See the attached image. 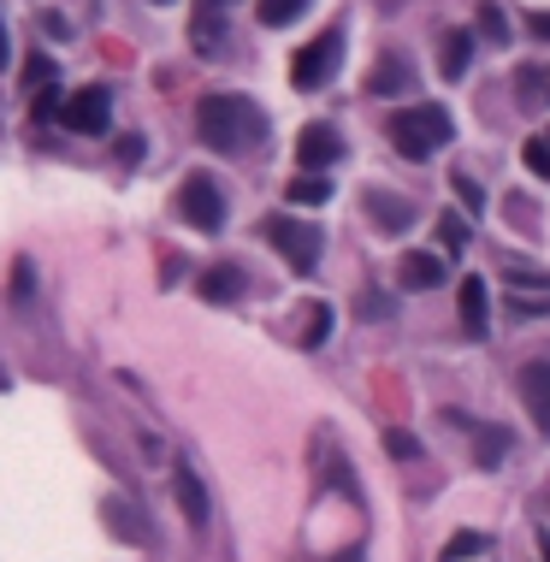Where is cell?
Here are the masks:
<instances>
[{
  "instance_id": "cell-1",
  "label": "cell",
  "mask_w": 550,
  "mask_h": 562,
  "mask_svg": "<svg viewBox=\"0 0 550 562\" xmlns=\"http://www.w3.org/2000/svg\"><path fill=\"white\" fill-rule=\"evenodd\" d=\"M196 131L213 154H243V149H260L267 137V113L243 95H201L196 107Z\"/></svg>"
},
{
  "instance_id": "cell-2",
  "label": "cell",
  "mask_w": 550,
  "mask_h": 562,
  "mask_svg": "<svg viewBox=\"0 0 550 562\" xmlns=\"http://www.w3.org/2000/svg\"><path fill=\"white\" fill-rule=\"evenodd\" d=\"M385 137H390V149H397L402 161H432V154L456 137V125H450V113H444V107L421 101V107H402L397 119H390Z\"/></svg>"
},
{
  "instance_id": "cell-3",
  "label": "cell",
  "mask_w": 550,
  "mask_h": 562,
  "mask_svg": "<svg viewBox=\"0 0 550 562\" xmlns=\"http://www.w3.org/2000/svg\"><path fill=\"white\" fill-rule=\"evenodd\" d=\"M260 237L272 243V249L284 255L296 272H308L314 261H320V249H326V237H320V225H308V220H296V213H272V220H260Z\"/></svg>"
},
{
  "instance_id": "cell-4",
  "label": "cell",
  "mask_w": 550,
  "mask_h": 562,
  "mask_svg": "<svg viewBox=\"0 0 550 562\" xmlns=\"http://www.w3.org/2000/svg\"><path fill=\"white\" fill-rule=\"evenodd\" d=\"M338 60H343V24H331V31H320L314 42H302V54L291 60V83L296 90H326Z\"/></svg>"
},
{
  "instance_id": "cell-5",
  "label": "cell",
  "mask_w": 550,
  "mask_h": 562,
  "mask_svg": "<svg viewBox=\"0 0 550 562\" xmlns=\"http://www.w3.org/2000/svg\"><path fill=\"white\" fill-rule=\"evenodd\" d=\"M178 213H184V225H196V232H220V225H225L220 184H213L208 172H190V178L178 184Z\"/></svg>"
},
{
  "instance_id": "cell-6",
  "label": "cell",
  "mask_w": 550,
  "mask_h": 562,
  "mask_svg": "<svg viewBox=\"0 0 550 562\" xmlns=\"http://www.w3.org/2000/svg\"><path fill=\"white\" fill-rule=\"evenodd\" d=\"M107 107H113V95L101 90V83H83L78 95H66V131H78V137H101L107 131Z\"/></svg>"
},
{
  "instance_id": "cell-7",
  "label": "cell",
  "mask_w": 550,
  "mask_h": 562,
  "mask_svg": "<svg viewBox=\"0 0 550 562\" xmlns=\"http://www.w3.org/2000/svg\"><path fill=\"white\" fill-rule=\"evenodd\" d=\"M338 154H343V137L331 131V125H302V137H296V172H326Z\"/></svg>"
},
{
  "instance_id": "cell-8",
  "label": "cell",
  "mask_w": 550,
  "mask_h": 562,
  "mask_svg": "<svg viewBox=\"0 0 550 562\" xmlns=\"http://www.w3.org/2000/svg\"><path fill=\"white\" fill-rule=\"evenodd\" d=\"M172 497H178V510H184V522H190L196 532L201 527H208V485H201V473L190 468V463H178V468H172Z\"/></svg>"
},
{
  "instance_id": "cell-9",
  "label": "cell",
  "mask_w": 550,
  "mask_h": 562,
  "mask_svg": "<svg viewBox=\"0 0 550 562\" xmlns=\"http://www.w3.org/2000/svg\"><path fill=\"white\" fill-rule=\"evenodd\" d=\"M456 314H461V331H468V338H485V326H491V291H485V279H461L456 284Z\"/></svg>"
},
{
  "instance_id": "cell-10",
  "label": "cell",
  "mask_w": 550,
  "mask_h": 562,
  "mask_svg": "<svg viewBox=\"0 0 550 562\" xmlns=\"http://www.w3.org/2000/svg\"><path fill=\"white\" fill-rule=\"evenodd\" d=\"M520 402H527V414L539 421V432L550 438V362H527V367H520Z\"/></svg>"
},
{
  "instance_id": "cell-11",
  "label": "cell",
  "mask_w": 550,
  "mask_h": 562,
  "mask_svg": "<svg viewBox=\"0 0 550 562\" xmlns=\"http://www.w3.org/2000/svg\"><path fill=\"white\" fill-rule=\"evenodd\" d=\"M402 90H414V66L402 60V54H385V60L367 71V95H402Z\"/></svg>"
},
{
  "instance_id": "cell-12",
  "label": "cell",
  "mask_w": 550,
  "mask_h": 562,
  "mask_svg": "<svg viewBox=\"0 0 550 562\" xmlns=\"http://www.w3.org/2000/svg\"><path fill=\"white\" fill-rule=\"evenodd\" d=\"M397 279L409 284V291H438L444 284V255H402Z\"/></svg>"
},
{
  "instance_id": "cell-13",
  "label": "cell",
  "mask_w": 550,
  "mask_h": 562,
  "mask_svg": "<svg viewBox=\"0 0 550 562\" xmlns=\"http://www.w3.org/2000/svg\"><path fill=\"white\" fill-rule=\"evenodd\" d=\"M367 213L385 225V232H409V225H414V201L385 196V190H367Z\"/></svg>"
},
{
  "instance_id": "cell-14",
  "label": "cell",
  "mask_w": 550,
  "mask_h": 562,
  "mask_svg": "<svg viewBox=\"0 0 550 562\" xmlns=\"http://www.w3.org/2000/svg\"><path fill=\"white\" fill-rule=\"evenodd\" d=\"M196 291H201V302H220V308H225V302L243 296V272L237 267H208L196 279Z\"/></svg>"
},
{
  "instance_id": "cell-15",
  "label": "cell",
  "mask_w": 550,
  "mask_h": 562,
  "mask_svg": "<svg viewBox=\"0 0 550 562\" xmlns=\"http://www.w3.org/2000/svg\"><path fill=\"white\" fill-rule=\"evenodd\" d=\"M296 338H302V350H320L331 338V302H308V308L296 314Z\"/></svg>"
},
{
  "instance_id": "cell-16",
  "label": "cell",
  "mask_w": 550,
  "mask_h": 562,
  "mask_svg": "<svg viewBox=\"0 0 550 562\" xmlns=\"http://www.w3.org/2000/svg\"><path fill=\"white\" fill-rule=\"evenodd\" d=\"M468 60H473V36H468V31H444V42H438V71H444V78H461Z\"/></svg>"
},
{
  "instance_id": "cell-17",
  "label": "cell",
  "mask_w": 550,
  "mask_h": 562,
  "mask_svg": "<svg viewBox=\"0 0 550 562\" xmlns=\"http://www.w3.org/2000/svg\"><path fill=\"white\" fill-rule=\"evenodd\" d=\"M284 201H291V208H320V201H331V184L320 172H296V178L284 184Z\"/></svg>"
},
{
  "instance_id": "cell-18",
  "label": "cell",
  "mask_w": 550,
  "mask_h": 562,
  "mask_svg": "<svg viewBox=\"0 0 550 562\" xmlns=\"http://www.w3.org/2000/svg\"><path fill=\"white\" fill-rule=\"evenodd\" d=\"M107 527H113V532H119V539H125V545H149V527H142V522H137V510H130V503H125V497H107Z\"/></svg>"
},
{
  "instance_id": "cell-19",
  "label": "cell",
  "mask_w": 550,
  "mask_h": 562,
  "mask_svg": "<svg viewBox=\"0 0 550 562\" xmlns=\"http://www.w3.org/2000/svg\"><path fill=\"white\" fill-rule=\"evenodd\" d=\"M302 7H308V0H255V19L267 24V31H284V24L302 19Z\"/></svg>"
},
{
  "instance_id": "cell-20",
  "label": "cell",
  "mask_w": 550,
  "mask_h": 562,
  "mask_svg": "<svg viewBox=\"0 0 550 562\" xmlns=\"http://www.w3.org/2000/svg\"><path fill=\"white\" fill-rule=\"evenodd\" d=\"M468 557H491V539H485V532H456V539L444 545L438 562H468Z\"/></svg>"
},
{
  "instance_id": "cell-21",
  "label": "cell",
  "mask_w": 550,
  "mask_h": 562,
  "mask_svg": "<svg viewBox=\"0 0 550 562\" xmlns=\"http://www.w3.org/2000/svg\"><path fill=\"white\" fill-rule=\"evenodd\" d=\"M515 90H520L527 107H533V101H545V95H550V66H520V71H515Z\"/></svg>"
},
{
  "instance_id": "cell-22",
  "label": "cell",
  "mask_w": 550,
  "mask_h": 562,
  "mask_svg": "<svg viewBox=\"0 0 550 562\" xmlns=\"http://www.w3.org/2000/svg\"><path fill=\"white\" fill-rule=\"evenodd\" d=\"M438 243H444V255H461V249H468V220L438 213Z\"/></svg>"
},
{
  "instance_id": "cell-23",
  "label": "cell",
  "mask_w": 550,
  "mask_h": 562,
  "mask_svg": "<svg viewBox=\"0 0 550 562\" xmlns=\"http://www.w3.org/2000/svg\"><path fill=\"white\" fill-rule=\"evenodd\" d=\"M473 456H480V468H498L503 456H510V432H480V444H473Z\"/></svg>"
},
{
  "instance_id": "cell-24",
  "label": "cell",
  "mask_w": 550,
  "mask_h": 562,
  "mask_svg": "<svg viewBox=\"0 0 550 562\" xmlns=\"http://www.w3.org/2000/svg\"><path fill=\"white\" fill-rule=\"evenodd\" d=\"M54 78H60V71H54L48 54H31V60H24V90H54Z\"/></svg>"
},
{
  "instance_id": "cell-25",
  "label": "cell",
  "mask_w": 550,
  "mask_h": 562,
  "mask_svg": "<svg viewBox=\"0 0 550 562\" xmlns=\"http://www.w3.org/2000/svg\"><path fill=\"white\" fill-rule=\"evenodd\" d=\"M385 456L414 463V456H421V438H414V432H402V426H390V432H385Z\"/></svg>"
},
{
  "instance_id": "cell-26",
  "label": "cell",
  "mask_w": 550,
  "mask_h": 562,
  "mask_svg": "<svg viewBox=\"0 0 550 562\" xmlns=\"http://www.w3.org/2000/svg\"><path fill=\"white\" fill-rule=\"evenodd\" d=\"M520 161H527L533 178H545V184H550V142H545V137H533L527 149H520Z\"/></svg>"
},
{
  "instance_id": "cell-27",
  "label": "cell",
  "mask_w": 550,
  "mask_h": 562,
  "mask_svg": "<svg viewBox=\"0 0 550 562\" xmlns=\"http://www.w3.org/2000/svg\"><path fill=\"white\" fill-rule=\"evenodd\" d=\"M480 36H491V42H510V19H503V7H480Z\"/></svg>"
},
{
  "instance_id": "cell-28",
  "label": "cell",
  "mask_w": 550,
  "mask_h": 562,
  "mask_svg": "<svg viewBox=\"0 0 550 562\" xmlns=\"http://www.w3.org/2000/svg\"><path fill=\"white\" fill-rule=\"evenodd\" d=\"M31 291H36V272H31V261H12V296L24 302Z\"/></svg>"
},
{
  "instance_id": "cell-29",
  "label": "cell",
  "mask_w": 550,
  "mask_h": 562,
  "mask_svg": "<svg viewBox=\"0 0 550 562\" xmlns=\"http://www.w3.org/2000/svg\"><path fill=\"white\" fill-rule=\"evenodd\" d=\"M456 196H461V208H473V213H480V201H485V196H480V184H473L468 172H456Z\"/></svg>"
},
{
  "instance_id": "cell-30",
  "label": "cell",
  "mask_w": 550,
  "mask_h": 562,
  "mask_svg": "<svg viewBox=\"0 0 550 562\" xmlns=\"http://www.w3.org/2000/svg\"><path fill=\"white\" fill-rule=\"evenodd\" d=\"M527 36H539V42H550V12H533V19H527Z\"/></svg>"
},
{
  "instance_id": "cell-31",
  "label": "cell",
  "mask_w": 550,
  "mask_h": 562,
  "mask_svg": "<svg viewBox=\"0 0 550 562\" xmlns=\"http://www.w3.org/2000/svg\"><path fill=\"white\" fill-rule=\"evenodd\" d=\"M361 314H373V320H379V314H390V302L367 291V296H361Z\"/></svg>"
},
{
  "instance_id": "cell-32",
  "label": "cell",
  "mask_w": 550,
  "mask_h": 562,
  "mask_svg": "<svg viewBox=\"0 0 550 562\" xmlns=\"http://www.w3.org/2000/svg\"><path fill=\"white\" fill-rule=\"evenodd\" d=\"M12 60V48H7V24H0V66H7Z\"/></svg>"
},
{
  "instance_id": "cell-33",
  "label": "cell",
  "mask_w": 550,
  "mask_h": 562,
  "mask_svg": "<svg viewBox=\"0 0 550 562\" xmlns=\"http://www.w3.org/2000/svg\"><path fill=\"white\" fill-rule=\"evenodd\" d=\"M539 562H550V532H539Z\"/></svg>"
},
{
  "instance_id": "cell-34",
  "label": "cell",
  "mask_w": 550,
  "mask_h": 562,
  "mask_svg": "<svg viewBox=\"0 0 550 562\" xmlns=\"http://www.w3.org/2000/svg\"><path fill=\"white\" fill-rule=\"evenodd\" d=\"M331 562H361V551H343V557H331Z\"/></svg>"
},
{
  "instance_id": "cell-35",
  "label": "cell",
  "mask_w": 550,
  "mask_h": 562,
  "mask_svg": "<svg viewBox=\"0 0 550 562\" xmlns=\"http://www.w3.org/2000/svg\"><path fill=\"white\" fill-rule=\"evenodd\" d=\"M149 7H172V0H149Z\"/></svg>"
},
{
  "instance_id": "cell-36",
  "label": "cell",
  "mask_w": 550,
  "mask_h": 562,
  "mask_svg": "<svg viewBox=\"0 0 550 562\" xmlns=\"http://www.w3.org/2000/svg\"><path fill=\"white\" fill-rule=\"evenodd\" d=\"M545 142H550V131H545Z\"/></svg>"
}]
</instances>
